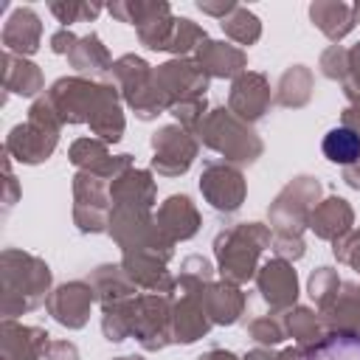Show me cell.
<instances>
[{"label":"cell","instance_id":"cell-22","mask_svg":"<svg viewBox=\"0 0 360 360\" xmlns=\"http://www.w3.org/2000/svg\"><path fill=\"white\" fill-rule=\"evenodd\" d=\"M211 318L202 309V301L194 292H180V298H174L172 304V343L188 346L197 343L200 338H205L211 332Z\"/></svg>","mask_w":360,"mask_h":360},{"label":"cell","instance_id":"cell-42","mask_svg":"<svg viewBox=\"0 0 360 360\" xmlns=\"http://www.w3.org/2000/svg\"><path fill=\"white\" fill-rule=\"evenodd\" d=\"M248 338L256 340L259 346H278L287 332H284V321H281V312H270V315H259L253 321H248Z\"/></svg>","mask_w":360,"mask_h":360},{"label":"cell","instance_id":"cell-5","mask_svg":"<svg viewBox=\"0 0 360 360\" xmlns=\"http://www.w3.org/2000/svg\"><path fill=\"white\" fill-rule=\"evenodd\" d=\"M110 82L118 87L121 98L127 101V107L141 118V121H152L160 112H169V104L158 87L155 79V68L138 56V53H124L112 62L110 70Z\"/></svg>","mask_w":360,"mask_h":360},{"label":"cell","instance_id":"cell-39","mask_svg":"<svg viewBox=\"0 0 360 360\" xmlns=\"http://www.w3.org/2000/svg\"><path fill=\"white\" fill-rule=\"evenodd\" d=\"M214 273L217 267L200 256V253H191L180 262V276H177V292H194V290H202L208 281H214Z\"/></svg>","mask_w":360,"mask_h":360},{"label":"cell","instance_id":"cell-35","mask_svg":"<svg viewBox=\"0 0 360 360\" xmlns=\"http://www.w3.org/2000/svg\"><path fill=\"white\" fill-rule=\"evenodd\" d=\"M219 28H222V34H225L231 42H236L239 48H250V45H256V42L262 39V20H259L248 6H236V8L219 22Z\"/></svg>","mask_w":360,"mask_h":360},{"label":"cell","instance_id":"cell-45","mask_svg":"<svg viewBox=\"0 0 360 360\" xmlns=\"http://www.w3.org/2000/svg\"><path fill=\"white\" fill-rule=\"evenodd\" d=\"M205 112H208V101L205 98H188V101H180V104H174L169 110V115H174V121L180 127L191 129V132L200 127V121L205 118Z\"/></svg>","mask_w":360,"mask_h":360},{"label":"cell","instance_id":"cell-18","mask_svg":"<svg viewBox=\"0 0 360 360\" xmlns=\"http://www.w3.org/2000/svg\"><path fill=\"white\" fill-rule=\"evenodd\" d=\"M51 346V335L42 326H28L14 318L0 323V360H39Z\"/></svg>","mask_w":360,"mask_h":360},{"label":"cell","instance_id":"cell-6","mask_svg":"<svg viewBox=\"0 0 360 360\" xmlns=\"http://www.w3.org/2000/svg\"><path fill=\"white\" fill-rule=\"evenodd\" d=\"M323 186L318 177L312 174H298L292 177L270 202L267 208V225L273 233H284V236H301L312 208L321 202Z\"/></svg>","mask_w":360,"mask_h":360},{"label":"cell","instance_id":"cell-57","mask_svg":"<svg viewBox=\"0 0 360 360\" xmlns=\"http://www.w3.org/2000/svg\"><path fill=\"white\" fill-rule=\"evenodd\" d=\"M197 360H239L233 352H228V349H208V352H202Z\"/></svg>","mask_w":360,"mask_h":360},{"label":"cell","instance_id":"cell-47","mask_svg":"<svg viewBox=\"0 0 360 360\" xmlns=\"http://www.w3.org/2000/svg\"><path fill=\"white\" fill-rule=\"evenodd\" d=\"M270 250L276 253V259L298 262V259L307 253V242H304V236H284V233H273V245H270Z\"/></svg>","mask_w":360,"mask_h":360},{"label":"cell","instance_id":"cell-3","mask_svg":"<svg viewBox=\"0 0 360 360\" xmlns=\"http://www.w3.org/2000/svg\"><path fill=\"white\" fill-rule=\"evenodd\" d=\"M194 135L202 146L222 155V160H228L239 169L256 163L264 152V143H262L259 132L250 124H245L242 118H236L228 107L208 110L205 118L200 121V127L194 129Z\"/></svg>","mask_w":360,"mask_h":360},{"label":"cell","instance_id":"cell-38","mask_svg":"<svg viewBox=\"0 0 360 360\" xmlns=\"http://www.w3.org/2000/svg\"><path fill=\"white\" fill-rule=\"evenodd\" d=\"M208 39V34H205V28L202 25H197L194 20H188V17H177V22H174V31H172V39H169V53H172V59H183V56H194L197 53V48L202 45Z\"/></svg>","mask_w":360,"mask_h":360},{"label":"cell","instance_id":"cell-23","mask_svg":"<svg viewBox=\"0 0 360 360\" xmlns=\"http://www.w3.org/2000/svg\"><path fill=\"white\" fill-rule=\"evenodd\" d=\"M307 228H309L318 239L335 245L338 239H343V236L354 228V208L349 205V200L332 194V197L321 200V202L312 208Z\"/></svg>","mask_w":360,"mask_h":360},{"label":"cell","instance_id":"cell-36","mask_svg":"<svg viewBox=\"0 0 360 360\" xmlns=\"http://www.w3.org/2000/svg\"><path fill=\"white\" fill-rule=\"evenodd\" d=\"M321 149H323V155H326L329 163L352 166V163L360 160V135H354L346 127H335V129H329L323 135Z\"/></svg>","mask_w":360,"mask_h":360},{"label":"cell","instance_id":"cell-20","mask_svg":"<svg viewBox=\"0 0 360 360\" xmlns=\"http://www.w3.org/2000/svg\"><path fill=\"white\" fill-rule=\"evenodd\" d=\"M0 39H3V48L8 53H17V56L28 59L31 53L39 51V42H42V20H39V14L31 6H17L3 22Z\"/></svg>","mask_w":360,"mask_h":360},{"label":"cell","instance_id":"cell-43","mask_svg":"<svg viewBox=\"0 0 360 360\" xmlns=\"http://www.w3.org/2000/svg\"><path fill=\"white\" fill-rule=\"evenodd\" d=\"M101 332L110 343H121L129 338V318H127V301L101 307Z\"/></svg>","mask_w":360,"mask_h":360},{"label":"cell","instance_id":"cell-12","mask_svg":"<svg viewBox=\"0 0 360 360\" xmlns=\"http://www.w3.org/2000/svg\"><path fill=\"white\" fill-rule=\"evenodd\" d=\"M155 79H158V87L169 104V110L180 101H188V98H205V90H208V76L205 70L194 62V56H183V59H169L163 65L155 68Z\"/></svg>","mask_w":360,"mask_h":360},{"label":"cell","instance_id":"cell-8","mask_svg":"<svg viewBox=\"0 0 360 360\" xmlns=\"http://www.w3.org/2000/svg\"><path fill=\"white\" fill-rule=\"evenodd\" d=\"M112 200H110V180L76 172L73 174V222L82 233H101L110 228Z\"/></svg>","mask_w":360,"mask_h":360},{"label":"cell","instance_id":"cell-34","mask_svg":"<svg viewBox=\"0 0 360 360\" xmlns=\"http://www.w3.org/2000/svg\"><path fill=\"white\" fill-rule=\"evenodd\" d=\"M281 321H284V332H287V338H292L295 346H301L304 352H309L312 346H318V343L326 338L323 318H321V312L312 309V307H301V304H295L292 309L281 312Z\"/></svg>","mask_w":360,"mask_h":360},{"label":"cell","instance_id":"cell-31","mask_svg":"<svg viewBox=\"0 0 360 360\" xmlns=\"http://www.w3.org/2000/svg\"><path fill=\"white\" fill-rule=\"evenodd\" d=\"M174 22H177V17L172 14V6L166 0H149L143 20L135 25L141 45L149 51H166L172 31H174Z\"/></svg>","mask_w":360,"mask_h":360},{"label":"cell","instance_id":"cell-46","mask_svg":"<svg viewBox=\"0 0 360 360\" xmlns=\"http://www.w3.org/2000/svg\"><path fill=\"white\" fill-rule=\"evenodd\" d=\"M332 253L340 264H349L354 273H360V228H352L343 239L332 245Z\"/></svg>","mask_w":360,"mask_h":360},{"label":"cell","instance_id":"cell-55","mask_svg":"<svg viewBox=\"0 0 360 360\" xmlns=\"http://www.w3.org/2000/svg\"><path fill=\"white\" fill-rule=\"evenodd\" d=\"M343 180H346V186H349V188L360 191V160H357V163H352V166H343Z\"/></svg>","mask_w":360,"mask_h":360},{"label":"cell","instance_id":"cell-26","mask_svg":"<svg viewBox=\"0 0 360 360\" xmlns=\"http://www.w3.org/2000/svg\"><path fill=\"white\" fill-rule=\"evenodd\" d=\"M321 318H323L326 332L360 335V284L357 281H340V290L321 309Z\"/></svg>","mask_w":360,"mask_h":360},{"label":"cell","instance_id":"cell-58","mask_svg":"<svg viewBox=\"0 0 360 360\" xmlns=\"http://www.w3.org/2000/svg\"><path fill=\"white\" fill-rule=\"evenodd\" d=\"M278 360H307V352L301 346H287L278 352Z\"/></svg>","mask_w":360,"mask_h":360},{"label":"cell","instance_id":"cell-54","mask_svg":"<svg viewBox=\"0 0 360 360\" xmlns=\"http://www.w3.org/2000/svg\"><path fill=\"white\" fill-rule=\"evenodd\" d=\"M340 127L352 129L354 135H360V101H349L340 112Z\"/></svg>","mask_w":360,"mask_h":360},{"label":"cell","instance_id":"cell-40","mask_svg":"<svg viewBox=\"0 0 360 360\" xmlns=\"http://www.w3.org/2000/svg\"><path fill=\"white\" fill-rule=\"evenodd\" d=\"M48 8L56 17V22H62V28H70L73 22H90V20H96L107 6H101V3H84V0H51Z\"/></svg>","mask_w":360,"mask_h":360},{"label":"cell","instance_id":"cell-53","mask_svg":"<svg viewBox=\"0 0 360 360\" xmlns=\"http://www.w3.org/2000/svg\"><path fill=\"white\" fill-rule=\"evenodd\" d=\"M45 360H79V349L70 340H51Z\"/></svg>","mask_w":360,"mask_h":360},{"label":"cell","instance_id":"cell-32","mask_svg":"<svg viewBox=\"0 0 360 360\" xmlns=\"http://www.w3.org/2000/svg\"><path fill=\"white\" fill-rule=\"evenodd\" d=\"M93 292H96V301L101 307H110V304H118V301H127L132 295H138V287L132 284V278L127 276V270L118 264H98L90 276H87Z\"/></svg>","mask_w":360,"mask_h":360},{"label":"cell","instance_id":"cell-15","mask_svg":"<svg viewBox=\"0 0 360 360\" xmlns=\"http://www.w3.org/2000/svg\"><path fill=\"white\" fill-rule=\"evenodd\" d=\"M256 292L270 307V312H287L298 301V273L292 262L284 259H267L256 273Z\"/></svg>","mask_w":360,"mask_h":360},{"label":"cell","instance_id":"cell-28","mask_svg":"<svg viewBox=\"0 0 360 360\" xmlns=\"http://www.w3.org/2000/svg\"><path fill=\"white\" fill-rule=\"evenodd\" d=\"M309 20L332 45H340V39L349 37L357 25L354 6L343 3V0H315V3H309Z\"/></svg>","mask_w":360,"mask_h":360},{"label":"cell","instance_id":"cell-17","mask_svg":"<svg viewBox=\"0 0 360 360\" xmlns=\"http://www.w3.org/2000/svg\"><path fill=\"white\" fill-rule=\"evenodd\" d=\"M166 264L169 262L152 250H121V267L127 270L132 284L138 290H146V292L174 295L177 278L166 270Z\"/></svg>","mask_w":360,"mask_h":360},{"label":"cell","instance_id":"cell-49","mask_svg":"<svg viewBox=\"0 0 360 360\" xmlns=\"http://www.w3.org/2000/svg\"><path fill=\"white\" fill-rule=\"evenodd\" d=\"M340 84H343V96L349 101H360V42L349 48V70Z\"/></svg>","mask_w":360,"mask_h":360},{"label":"cell","instance_id":"cell-25","mask_svg":"<svg viewBox=\"0 0 360 360\" xmlns=\"http://www.w3.org/2000/svg\"><path fill=\"white\" fill-rule=\"evenodd\" d=\"M110 200H112V208H155V200H158V183L152 177L149 169H127L118 180L110 183Z\"/></svg>","mask_w":360,"mask_h":360},{"label":"cell","instance_id":"cell-37","mask_svg":"<svg viewBox=\"0 0 360 360\" xmlns=\"http://www.w3.org/2000/svg\"><path fill=\"white\" fill-rule=\"evenodd\" d=\"M307 360H360V335L326 332V338L307 352Z\"/></svg>","mask_w":360,"mask_h":360},{"label":"cell","instance_id":"cell-1","mask_svg":"<svg viewBox=\"0 0 360 360\" xmlns=\"http://www.w3.org/2000/svg\"><path fill=\"white\" fill-rule=\"evenodd\" d=\"M0 276H3V301H0L3 318L34 312L51 295L53 273L48 262L20 248H6L0 253Z\"/></svg>","mask_w":360,"mask_h":360},{"label":"cell","instance_id":"cell-9","mask_svg":"<svg viewBox=\"0 0 360 360\" xmlns=\"http://www.w3.org/2000/svg\"><path fill=\"white\" fill-rule=\"evenodd\" d=\"M200 194L217 214H236L248 197V180L239 166L222 158H214L202 163Z\"/></svg>","mask_w":360,"mask_h":360},{"label":"cell","instance_id":"cell-24","mask_svg":"<svg viewBox=\"0 0 360 360\" xmlns=\"http://www.w3.org/2000/svg\"><path fill=\"white\" fill-rule=\"evenodd\" d=\"M160 231L177 245V242H186L191 239L197 231H200V211L197 205L191 202L188 194H172L166 197L160 205H158V214H155Z\"/></svg>","mask_w":360,"mask_h":360},{"label":"cell","instance_id":"cell-2","mask_svg":"<svg viewBox=\"0 0 360 360\" xmlns=\"http://www.w3.org/2000/svg\"><path fill=\"white\" fill-rule=\"evenodd\" d=\"M273 245L270 225L262 222H236L222 228L214 236V259L219 278L231 284H248L259 273V259Z\"/></svg>","mask_w":360,"mask_h":360},{"label":"cell","instance_id":"cell-30","mask_svg":"<svg viewBox=\"0 0 360 360\" xmlns=\"http://www.w3.org/2000/svg\"><path fill=\"white\" fill-rule=\"evenodd\" d=\"M3 87H6V96L34 98L39 90H45V76L37 62L3 51Z\"/></svg>","mask_w":360,"mask_h":360},{"label":"cell","instance_id":"cell-41","mask_svg":"<svg viewBox=\"0 0 360 360\" xmlns=\"http://www.w3.org/2000/svg\"><path fill=\"white\" fill-rule=\"evenodd\" d=\"M340 281H343V278L338 276L335 267H315V270L309 273L307 292H309V298L315 301V309H318V312L335 298V292L340 290Z\"/></svg>","mask_w":360,"mask_h":360},{"label":"cell","instance_id":"cell-29","mask_svg":"<svg viewBox=\"0 0 360 360\" xmlns=\"http://www.w3.org/2000/svg\"><path fill=\"white\" fill-rule=\"evenodd\" d=\"M112 62H115V59L110 56L107 45L101 42V37H98L96 31L79 37V42L73 45V51L68 53V65H70L79 76L93 79V82H101L104 76H110Z\"/></svg>","mask_w":360,"mask_h":360},{"label":"cell","instance_id":"cell-16","mask_svg":"<svg viewBox=\"0 0 360 360\" xmlns=\"http://www.w3.org/2000/svg\"><path fill=\"white\" fill-rule=\"evenodd\" d=\"M68 158L70 163L79 169V172H90V174H98L104 180H118L127 169H132V155H110V146L98 138H76L68 149Z\"/></svg>","mask_w":360,"mask_h":360},{"label":"cell","instance_id":"cell-4","mask_svg":"<svg viewBox=\"0 0 360 360\" xmlns=\"http://www.w3.org/2000/svg\"><path fill=\"white\" fill-rule=\"evenodd\" d=\"M59 132H62V121L56 118L48 98L39 96L28 107V118L22 124L11 127V132L6 135L3 152L8 158H14L17 163H25V166L45 163L59 143Z\"/></svg>","mask_w":360,"mask_h":360},{"label":"cell","instance_id":"cell-60","mask_svg":"<svg viewBox=\"0 0 360 360\" xmlns=\"http://www.w3.org/2000/svg\"><path fill=\"white\" fill-rule=\"evenodd\" d=\"M352 6H354V20L360 22V0H357V3H352Z\"/></svg>","mask_w":360,"mask_h":360},{"label":"cell","instance_id":"cell-21","mask_svg":"<svg viewBox=\"0 0 360 360\" xmlns=\"http://www.w3.org/2000/svg\"><path fill=\"white\" fill-rule=\"evenodd\" d=\"M194 62L205 70L208 79H231L233 82L239 73L248 70L245 48H239L233 42H225V39H205L197 48Z\"/></svg>","mask_w":360,"mask_h":360},{"label":"cell","instance_id":"cell-13","mask_svg":"<svg viewBox=\"0 0 360 360\" xmlns=\"http://www.w3.org/2000/svg\"><path fill=\"white\" fill-rule=\"evenodd\" d=\"M93 304H96V292H93L90 281L73 278V281H65V284H59V287L51 290V295L45 301V309H48V315L59 326H65V329H82L90 321Z\"/></svg>","mask_w":360,"mask_h":360},{"label":"cell","instance_id":"cell-50","mask_svg":"<svg viewBox=\"0 0 360 360\" xmlns=\"http://www.w3.org/2000/svg\"><path fill=\"white\" fill-rule=\"evenodd\" d=\"M239 3L236 0H197V8L202 11V14H208V17H214V20H225L233 8H236Z\"/></svg>","mask_w":360,"mask_h":360},{"label":"cell","instance_id":"cell-56","mask_svg":"<svg viewBox=\"0 0 360 360\" xmlns=\"http://www.w3.org/2000/svg\"><path fill=\"white\" fill-rule=\"evenodd\" d=\"M242 360H278V352H270L267 346H256V349H250Z\"/></svg>","mask_w":360,"mask_h":360},{"label":"cell","instance_id":"cell-52","mask_svg":"<svg viewBox=\"0 0 360 360\" xmlns=\"http://www.w3.org/2000/svg\"><path fill=\"white\" fill-rule=\"evenodd\" d=\"M3 166H6V197H3V208L6 211H11L14 208V202L20 200V183H17V177L11 174V158L3 152Z\"/></svg>","mask_w":360,"mask_h":360},{"label":"cell","instance_id":"cell-33","mask_svg":"<svg viewBox=\"0 0 360 360\" xmlns=\"http://www.w3.org/2000/svg\"><path fill=\"white\" fill-rule=\"evenodd\" d=\"M312 90H315V73L307 65H290L276 82L273 101L287 110H301L309 104Z\"/></svg>","mask_w":360,"mask_h":360},{"label":"cell","instance_id":"cell-27","mask_svg":"<svg viewBox=\"0 0 360 360\" xmlns=\"http://www.w3.org/2000/svg\"><path fill=\"white\" fill-rule=\"evenodd\" d=\"M90 132L104 141V143H118L124 138V107H121V93L112 82H104V90H101V98L98 104L93 107V115H90Z\"/></svg>","mask_w":360,"mask_h":360},{"label":"cell","instance_id":"cell-19","mask_svg":"<svg viewBox=\"0 0 360 360\" xmlns=\"http://www.w3.org/2000/svg\"><path fill=\"white\" fill-rule=\"evenodd\" d=\"M197 295L214 326H233L248 309V295L239 290V284H231L225 278L208 281L202 290H197Z\"/></svg>","mask_w":360,"mask_h":360},{"label":"cell","instance_id":"cell-44","mask_svg":"<svg viewBox=\"0 0 360 360\" xmlns=\"http://www.w3.org/2000/svg\"><path fill=\"white\" fill-rule=\"evenodd\" d=\"M318 68H321V73H323L326 79L343 82V79H346V70H349V48H343V45H329V48L321 53Z\"/></svg>","mask_w":360,"mask_h":360},{"label":"cell","instance_id":"cell-14","mask_svg":"<svg viewBox=\"0 0 360 360\" xmlns=\"http://www.w3.org/2000/svg\"><path fill=\"white\" fill-rule=\"evenodd\" d=\"M270 104H273V90H270V82L264 73L259 70H245L239 73L233 82H231V90H228V110L242 118L245 124H256L262 121L267 112H270Z\"/></svg>","mask_w":360,"mask_h":360},{"label":"cell","instance_id":"cell-7","mask_svg":"<svg viewBox=\"0 0 360 360\" xmlns=\"http://www.w3.org/2000/svg\"><path fill=\"white\" fill-rule=\"evenodd\" d=\"M172 304L174 295L163 292H138L127 298L129 338H135L143 352H160L172 343Z\"/></svg>","mask_w":360,"mask_h":360},{"label":"cell","instance_id":"cell-59","mask_svg":"<svg viewBox=\"0 0 360 360\" xmlns=\"http://www.w3.org/2000/svg\"><path fill=\"white\" fill-rule=\"evenodd\" d=\"M112 360H143V357H138V354H124V357H112Z\"/></svg>","mask_w":360,"mask_h":360},{"label":"cell","instance_id":"cell-48","mask_svg":"<svg viewBox=\"0 0 360 360\" xmlns=\"http://www.w3.org/2000/svg\"><path fill=\"white\" fill-rule=\"evenodd\" d=\"M146 3L149 0H112L107 6V11L118 20V22H129V25H138L146 14Z\"/></svg>","mask_w":360,"mask_h":360},{"label":"cell","instance_id":"cell-11","mask_svg":"<svg viewBox=\"0 0 360 360\" xmlns=\"http://www.w3.org/2000/svg\"><path fill=\"white\" fill-rule=\"evenodd\" d=\"M152 172H158L160 177H180L191 169L197 152H200V141L191 129L180 127V124H166L158 127L152 132Z\"/></svg>","mask_w":360,"mask_h":360},{"label":"cell","instance_id":"cell-10","mask_svg":"<svg viewBox=\"0 0 360 360\" xmlns=\"http://www.w3.org/2000/svg\"><path fill=\"white\" fill-rule=\"evenodd\" d=\"M101 90H104V82H93L84 76H62L45 90V98L53 107L62 127L87 124L93 115V107L101 98Z\"/></svg>","mask_w":360,"mask_h":360},{"label":"cell","instance_id":"cell-51","mask_svg":"<svg viewBox=\"0 0 360 360\" xmlns=\"http://www.w3.org/2000/svg\"><path fill=\"white\" fill-rule=\"evenodd\" d=\"M76 42H79V37H76L70 28H59V31L51 34V51L59 53V56H68Z\"/></svg>","mask_w":360,"mask_h":360}]
</instances>
